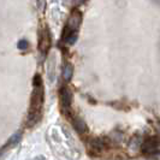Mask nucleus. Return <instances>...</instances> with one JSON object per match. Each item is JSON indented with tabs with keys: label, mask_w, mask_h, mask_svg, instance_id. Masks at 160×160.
I'll return each mask as SVG.
<instances>
[{
	"label": "nucleus",
	"mask_w": 160,
	"mask_h": 160,
	"mask_svg": "<svg viewBox=\"0 0 160 160\" xmlns=\"http://www.w3.org/2000/svg\"><path fill=\"white\" fill-rule=\"evenodd\" d=\"M43 99H45L43 84H42L41 77L38 75L34 78V90H32L30 108H29V113H28V127H32L41 118Z\"/></svg>",
	"instance_id": "1"
},
{
	"label": "nucleus",
	"mask_w": 160,
	"mask_h": 160,
	"mask_svg": "<svg viewBox=\"0 0 160 160\" xmlns=\"http://www.w3.org/2000/svg\"><path fill=\"white\" fill-rule=\"evenodd\" d=\"M51 45V38H49V32H42L40 35V49L42 52H47V49L49 48Z\"/></svg>",
	"instance_id": "4"
},
{
	"label": "nucleus",
	"mask_w": 160,
	"mask_h": 160,
	"mask_svg": "<svg viewBox=\"0 0 160 160\" xmlns=\"http://www.w3.org/2000/svg\"><path fill=\"white\" fill-rule=\"evenodd\" d=\"M71 73H72V68L70 66V65H68V66L65 68L64 77L66 78V80H69V78H70V76H71Z\"/></svg>",
	"instance_id": "5"
},
{
	"label": "nucleus",
	"mask_w": 160,
	"mask_h": 160,
	"mask_svg": "<svg viewBox=\"0 0 160 160\" xmlns=\"http://www.w3.org/2000/svg\"><path fill=\"white\" fill-rule=\"evenodd\" d=\"M159 149V142L157 137H149L147 140H144L143 144H142V152L144 154H149L153 155L154 153H158Z\"/></svg>",
	"instance_id": "3"
},
{
	"label": "nucleus",
	"mask_w": 160,
	"mask_h": 160,
	"mask_svg": "<svg viewBox=\"0 0 160 160\" xmlns=\"http://www.w3.org/2000/svg\"><path fill=\"white\" fill-rule=\"evenodd\" d=\"M18 47H19V48L27 47V43H25V42H21V43H19V46H18Z\"/></svg>",
	"instance_id": "6"
},
{
	"label": "nucleus",
	"mask_w": 160,
	"mask_h": 160,
	"mask_svg": "<svg viewBox=\"0 0 160 160\" xmlns=\"http://www.w3.org/2000/svg\"><path fill=\"white\" fill-rule=\"evenodd\" d=\"M71 93L69 88L63 87L60 90V100H62V105H63V108H64L65 114L70 118V113H71Z\"/></svg>",
	"instance_id": "2"
}]
</instances>
